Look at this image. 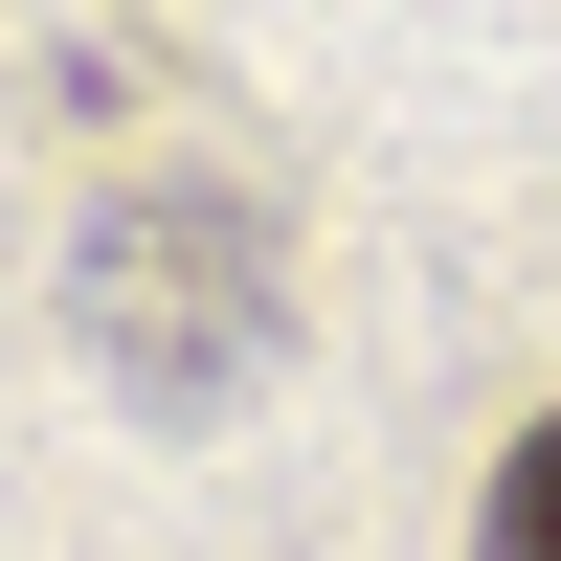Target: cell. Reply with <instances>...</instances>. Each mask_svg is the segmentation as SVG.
Wrapping results in <instances>:
<instances>
[{"label": "cell", "instance_id": "1", "mask_svg": "<svg viewBox=\"0 0 561 561\" xmlns=\"http://www.w3.org/2000/svg\"><path fill=\"white\" fill-rule=\"evenodd\" d=\"M90 337H113L158 404H225L270 359V248L225 203H113V225H90Z\"/></svg>", "mask_w": 561, "mask_h": 561}, {"label": "cell", "instance_id": "2", "mask_svg": "<svg viewBox=\"0 0 561 561\" xmlns=\"http://www.w3.org/2000/svg\"><path fill=\"white\" fill-rule=\"evenodd\" d=\"M494 561H561V404L494 449Z\"/></svg>", "mask_w": 561, "mask_h": 561}]
</instances>
